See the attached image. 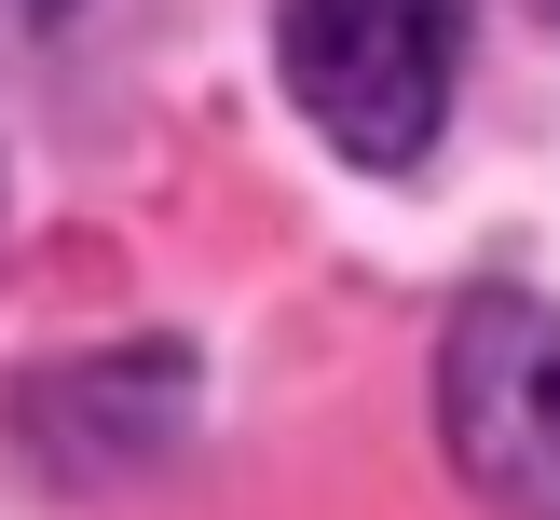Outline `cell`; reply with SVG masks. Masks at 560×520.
<instances>
[{
	"mask_svg": "<svg viewBox=\"0 0 560 520\" xmlns=\"http://www.w3.org/2000/svg\"><path fill=\"white\" fill-rule=\"evenodd\" d=\"M14 14H27V27H69V0H14Z\"/></svg>",
	"mask_w": 560,
	"mask_h": 520,
	"instance_id": "obj_3",
	"label": "cell"
},
{
	"mask_svg": "<svg viewBox=\"0 0 560 520\" xmlns=\"http://www.w3.org/2000/svg\"><path fill=\"white\" fill-rule=\"evenodd\" d=\"M534 14H560V0H534Z\"/></svg>",
	"mask_w": 560,
	"mask_h": 520,
	"instance_id": "obj_4",
	"label": "cell"
},
{
	"mask_svg": "<svg viewBox=\"0 0 560 520\" xmlns=\"http://www.w3.org/2000/svg\"><path fill=\"white\" fill-rule=\"evenodd\" d=\"M465 0H273V69L342 164H424L452 109Z\"/></svg>",
	"mask_w": 560,
	"mask_h": 520,
	"instance_id": "obj_1",
	"label": "cell"
},
{
	"mask_svg": "<svg viewBox=\"0 0 560 520\" xmlns=\"http://www.w3.org/2000/svg\"><path fill=\"white\" fill-rule=\"evenodd\" d=\"M438 425L452 465L479 479V507L560 520V301L534 288H479L438 343Z\"/></svg>",
	"mask_w": 560,
	"mask_h": 520,
	"instance_id": "obj_2",
	"label": "cell"
}]
</instances>
